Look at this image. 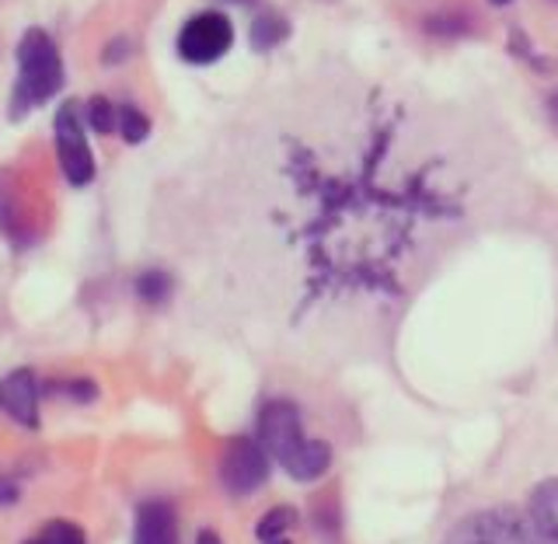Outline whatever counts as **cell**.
I'll return each instance as SVG.
<instances>
[{
    "label": "cell",
    "instance_id": "7402d4cb",
    "mask_svg": "<svg viewBox=\"0 0 558 544\" xmlns=\"http://www.w3.org/2000/svg\"><path fill=\"white\" fill-rule=\"evenodd\" d=\"M231 4H248V0H231Z\"/></svg>",
    "mask_w": 558,
    "mask_h": 544
},
{
    "label": "cell",
    "instance_id": "8fae6325",
    "mask_svg": "<svg viewBox=\"0 0 558 544\" xmlns=\"http://www.w3.org/2000/svg\"><path fill=\"white\" fill-rule=\"evenodd\" d=\"M296 528V510H290V506H276V510H269L266 517L258 520L255 528V537L262 544H290V531Z\"/></svg>",
    "mask_w": 558,
    "mask_h": 544
},
{
    "label": "cell",
    "instance_id": "4fadbf2b",
    "mask_svg": "<svg viewBox=\"0 0 558 544\" xmlns=\"http://www.w3.org/2000/svg\"><path fill=\"white\" fill-rule=\"evenodd\" d=\"M25 544H87L84 531L70 520H49L39 534H32Z\"/></svg>",
    "mask_w": 558,
    "mask_h": 544
},
{
    "label": "cell",
    "instance_id": "d6986e66",
    "mask_svg": "<svg viewBox=\"0 0 558 544\" xmlns=\"http://www.w3.org/2000/svg\"><path fill=\"white\" fill-rule=\"evenodd\" d=\"M11 189H8V179L4 171H0V223H8V214H11Z\"/></svg>",
    "mask_w": 558,
    "mask_h": 544
},
{
    "label": "cell",
    "instance_id": "5bb4252c",
    "mask_svg": "<svg viewBox=\"0 0 558 544\" xmlns=\"http://www.w3.org/2000/svg\"><path fill=\"white\" fill-rule=\"evenodd\" d=\"M119 136L126 144H144L150 136V119L136 109V105H119Z\"/></svg>",
    "mask_w": 558,
    "mask_h": 544
},
{
    "label": "cell",
    "instance_id": "277c9868",
    "mask_svg": "<svg viewBox=\"0 0 558 544\" xmlns=\"http://www.w3.org/2000/svg\"><path fill=\"white\" fill-rule=\"evenodd\" d=\"M52 140H57V161L60 171L70 185H92L95 182V154L87 147V133H84V116L77 101H63V109L57 112L52 122Z\"/></svg>",
    "mask_w": 558,
    "mask_h": 544
},
{
    "label": "cell",
    "instance_id": "52a82bcc",
    "mask_svg": "<svg viewBox=\"0 0 558 544\" xmlns=\"http://www.w3.org/2000/svg\"><path fill=\"white\" fill-rule=\"evenodd\" d=\"M39 380L22 366V371H11L8 377H0V412L14 419L17 426L25 430H39Z\"/></svg>",
    "mask_w": 558,
    "mask_h": 544
},
{
    "label": "cell",
    "instance_id": "5b68a950",
    "mask_svg": "<svg viewBox=\"0 0 558 544\" xmlns=\"http://www.w3.org/2000/svg\"><path fill=\"white\" fill-rule=\"evenodd\" d=\"M231 46H234V25L220 11L192 14L179 32V57L192 67L217 63Z\"/></svg>",
    "mask_w": 558,
    "mask_h": 544
},
{
    "label": "cell",
    "instance_id": "9a60e30c",
    "mask_svg": "<svg viewBox=\"0 0 558 544\" xmlns=\"http://www.w3.org/2000/svg\"><path fill=\"white\" fill-rule=\"evenodd\" d=\"M171 276L161 273V269H147V273H140L136 276V293L144 297L147 304H165L168 297H171Z\"/></svg>",
    "mask_w": 558,
    "mask_h": 544
},
{
    "label": "cell",
    "instance_id": "8992f818",
    "mask_svg": "<svg viewBox=\"0 0 558 544\" xmlns=\"http://www.w3.org/2000/svg\"><path fill=\"white\" fill-rule=\"evenodd\" d=\"M220 482L231 496H252L269 482V454L252 436H234L223 447L220 458Z\"/></svg>",
    "mask_w": 558,
    "mask_h": 544
},
{
    "label": "cell",
    "instance_id": "ba28073f",
    "mask_svg": "<svg viewBox=\"0 0 558 544\" xmlns=\"http://www.w3.org/2000/svg\"><path fill=\"white\" fill-rule=\"evenodd\" d=\"M133 544H179V520L168 499H147L136 510Z\"/></svg>",
    "mask_w": 558,
    "mask_h": 544
},
{
    "label": "cell",
    "instance_id": "7c38bea8",
    "mask_svg": "<svg viewBox=\"0 0 558 544\" xmlns=\"http://www.w3.org/2000/svg\"><path fill=\"white\" fill-rule=\"evenodd\" d=\"M84 126H92L95 133H116L119 130V105H112L109 98H87L84 105Z\"/></svg>",
    "mask_w": 558,
    "mask_h": 544
},
{
    "label": "cell",
    "instance_id": "9c48e42d",
    "mask_svg": "<svg viewBox=\"0 0 558 544\" xmlns=\"http://www.w3.org/2000/svg\"><path fill=\"white\" fill-rule=\"evenodd\" d=\"M527 520L541 541L558 544V479H545L531 493Z\"/></svg>",
    "mask_w": 558,
    "mask_h": 544
},
{
    "label": "cell",
    "instance_id": "44dd1931",
    "mask_svg": "<svg viewBox=\"0 0 558 544\" xmlns=\"http://www.w3.org/2000/svg\"><path fill=\"white\" fill-rule=\"evenodd\" d=\"M488 4H496V8H506V4H513V0H488Z\"/></svg>",
    "mask_w": 558,
    "mask_h": 544
},
{
    "label": "cell",
    "instance_id": "603a6c76",
    "mask_svg": "<svg viewBox=\"0 0 558 544\" xmlns=\"http://www.w3.org/2000/svg\"><path fill=\"white\" fill-rule=\"evenodd\" d=\"M555 112H558V95H555Z\"/></svg>",
    "mask_w": 558,
    "mask_h": 544
},
{
    "label": "cell",
    "instance_id": "3957f363",
    "mask_svg": "<svg viewBox=\"0 0 558 544\" xmlns=\"http://www.w3.org/2000/svg\"><path fill=\"white\" fill-rule=\"evenodd\" d=\"M444 544H545V541L537 537L527 517H520L510 506H496V510L464 517L444 537Z\"/></svg>",
    "mask_w": 558,
    "mask_h": 544
},
{
    "label": "cell",
    "instance_id": "ffe728a7",
    "mask_svg": "<svg viewBox=\"0 0 558 544\" xmlns=\"http://www.w3.org/2000/svg\"><path fill=\"white\" fill-rule=\"evenodd\" d=\"M196 544H223V541H220V534H217V531H199Z\"/></svg>",
    "mask_w": 558,
    "mask_h": 544
},
{
    "label": "cell",
    "instance_id": "2e32d148",
    "mask_svg": "<svg viewBox=\"0 0 558 544\" xmlns=\"http://www.w3.org/2000/svg\"><path fill=\"white\" fill-rule=\"evenodd\" d=\"M49 391H52V395L74 398V401H81V406H87V401H95V398H98V388H95L92 380H52V384H49Z\"/></svg>",
    "mask_w": 558,
    "mask_h": 544
},
{
    "label": "cell",
    "instance_id": "6da1fadb",
    "mask_svg": "<svg viewBox=\"0 0 558 544\" xmlns=\"http://www.w3.org/2000/svg\"><path fill=\"white\" fill-rule=\"evenodd\" d=\"M258 444L293 482H314L331 468V447L325 440H307L301 409L293 401H269L258 412Z\"/></svg>",
    "mask_w": 558,
    "mask_h": 544
},
{
    "label": "cell",
    "instance_id": "30bf717a",
    "mask_svg": "<svg viewBox=\"0 0 558 544\" xmlns=\"http://www.w3.org/2000/svg\"><path fill=\"white\" fill-rule=\"evenodd\" d=\"M287 39H290V22L283 14L262 11L252 22V49L269 52V49H276L279 43H287Z\"/></svg>",
    "mask_w": 558,
    "mask_h": 544
},
{
    "label": "cell",
    "instance_id": "e0dca14e",
    "mask_svg": "<svg viewBox=\"0 0 558 544\" xmlns=\"http://www.w3.org/2000/svg\"><path fill=\"white\" fill-rule=\"evenodd\" d=\"M126 57H130V43H126V39H112L109 49H105V57H101V60L112 67L116 60H126Z\"/></svg>",
    "mask_w": 558,
    "mask_h": 544
},
{
    "label": "cell",
    "instance_id": "ac0fdd59",
    "mask_svg": "<svg viewBox=\"0 0 558 544\" xmlns=\"http://www.w3.org/2000/svg\"><path fill=\"white\" fill-rule=\"evenodd\" d=\"M17 496H22V485L14 479H0V506H14Z\"/></svg>",
    "mask_w": 558,
    "mask_h": 544
},
{
    "label": "cell",
    "instance_id": "7a4b0ae2",
    "mask_svg": "<svg viewBox=\"0 0 558 544\" xmlns=\"http://www.w3.org/2000/svg\"><path fill=\"white\" fill-rule=\"evenodd\" d=\"M63 57L52 35L43 28H28L17 43V81L11 92L8 116L22 122L28 112L43 109L49 98L63 92Z\"/></svg>",
    "mask_w": 558,
    "mask_h": 544
}]
</instances>
